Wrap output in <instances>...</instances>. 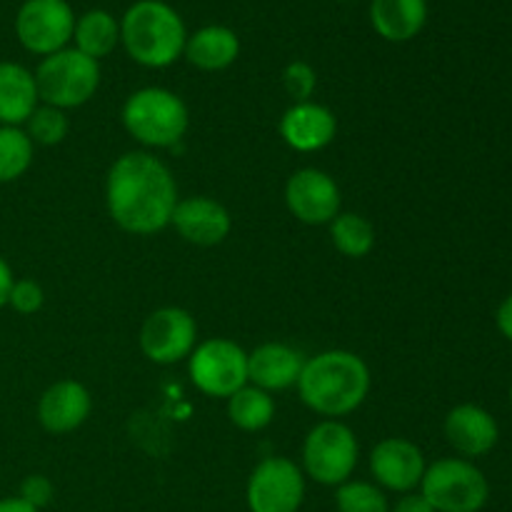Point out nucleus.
I'll list each match as a JSON object with an SVG mask.
<instances>
[{
    "instance_id": "21",
    "label": "nucleus",
    "mask_w": 512,
    "mask_h": 512,
    "mask_svg": "<svg viewBox=\"0 0 512 512\" xmlns=\"http://www.w3.org/2000/svg\"><path fill=\"white\" fill-rule=\"evenodd\" d=\"M185 60L205 73H218L230 68L240 55V38L228 25H203L188 35L183 50Z\"/></svg>"
},
{
    "instance_id": "25",
    "label": "nucleus",
    "mask_w": 512,
    "mask_h": 512,
    "mask_svg": "<svg viewBox=\"0 0 512 512\" xmlns=\"http://www.w3.org/2000/svg\"><path fill=\"white\" fill-rule=\"evenodd\" d=\"M35 145L23 128L0 125V183L23 178L33 165Z\"/></svg>"
},
{
    "instance_id": "5",
    "label": "nucleus",
    "mask_w": 512,
    "mask_h": 512,
    "mask_svg": "<svg viewBox=\"0 0 512 512\" xmlns=\"http://www.w3.org/2000/svg\"><path fill=\"white\" fill-rule=\"evenodd\" d=\"M33 75L40 103L60 110L90 103L100 88V63L75 48L43 58Z\"/></svg>"
},
{
    "instance_id": "3",
    "label": "nucleus",
    "mask_w": 512,
    "mask_h": 512,
    "mask_svg": "<svg viewBox=\"0 0 512 512\" xmlns=\"http://www.w3.org/2000/svg\"><path fill=\"white\" fill-rule=\"evenodd\" d=\"M185 30L183 18L165 0H138L120 18V45L143 68H168L183 58Z\"/></svg>"
},
{
    "instance_id": "34",
    "label": "nucleus",
    "mask_w": 512,
    "mask_h": 512,
    "mask_svg": "<svg viewBox=\"0 0 512 512\" xmlns=\"http://www.w3.org/2000/svg\"><path fill=\"white\" fill-rule=\"evenodd\" d=\"M0 512H40L33 505H28L20 498H3L0 500Z\"/></svg>"
},
{
    "instance_id": "14",
    "label": "nucleus",
    "mask_w": 512,
    "mask_h": 512,
    "mask_svg": "<svg viewBox=\"0 0 512 512\" xmlns=\"http://www.w3.org/2000/svg\"><path fill=\"white\" fill-rule=\"evenodd\" d=\"M170 225L178 230L185 243L198 245V248H213L228 238L233 218L218 200L193 195V198L178 200Z\"/></svg>"
},
{
    "instance_id": "2",
    "label": "nucleus",
    "mask_w": 512,
    "mask_h": 512,
    "mask_svg": "<svg viewBox=\"0 0 512 512\" xmlns=\"http://www.w3.org/2000/svg\"><path fill=\"white\" fill-rule=\"evenodd\" d=\"M298 395L313 413L338 420L355 413L370 393V368L350 350H325L305 360Z\"/></svg>"
},
{
    "instance_id": "29",
    "label": "nucleus",
    "mask_w": 512,
    "mask_h": 512,
    "mask_svg": "<svg viewBox=\"0 0 512 512\" xmlns=\"http://www.w3.org/2000/svg\"><path fill=\"white\" fill-rule=\"evenodd\" d=\"M45 303V293L35 280L23 278V280H15L13 290H10V298L8 305L20 315H35Z\"/></svg>"
},
{
    "instance_id": "9",
    "label": "nucleus",
    "mask_w": 512,
    "mask_h": 512,
    "mask_svg": "<svg viewBox=\"0 0 512 512\" xmlns=\"http://www.w3.org/2000/svg\"><path fill=\"white\" fill-rule=\"evenodd\" d=\"M75 20L68 0H25L15 15V35L28 53L48 58L68 48Z\"/></svg>"
},
{
    "instance_id": "35",
    "label": "nucleus",
    "mask_w": 512,
    "mask_h": 512,
    "mask_svg": "<svg viewBox=\"0 0 512 512\" xmlns=\"http://www.w3.org/2000/svg\"><path fill=\"white\" fill-rule=\"evenodd\" d=\"M510 405H512V385H510Z\"/></svg>"
},
{
    "instance_id": "17",
    "label": "nucleus",
    "mask_w": 512,
    "mask_h": 512,
    "mask_svg": "<svg viewBox=\"0 0 512 512\" xmlns=\"http://www.w3.org/2000/svg\"><path fill=\"white\" fill-rule=\"evenodd\" d=\"M93 410L88 388L78 380H58L38 400V423L53 435L78 430Z\"/></svg>"
},
{
    "instance_id": "12",
    "label": "nucleus",
    "mask_w": 512,
    "mask_h": 512,
    "mask_svg": "<svg viewBox=\"0 0 512 512\" xmlns=\"http://www.w3.org/2000/svg\"><path fill=\"white\" fill-rule=\"evenodd\" d=\"M340 188L325 170L300 168L285 183V205L303 225H330L340 215Z\"/></svg>"
},
{
    "instance_id": "1",
    "label": "nucleus",
    "mask_w": 512,
    "mask_h": 512,
    "mask_svg": "<svg viewBox=\"0 0 512 512\" xmlns=\"http://www.w3.org/2000/svg\"><path fill=\"white\" fill-rule=\"evenodd\" d=\"M105 205L120 230L130 235H155L173 220L178 185L163 160L145 150H133L110 165Z\"/></svg>"
},
{
    "instance_id": "18",
    "label": "nucleus",
    "mask_w": 512,
    "mask_h": 512,
    "mask_svg": "<svg viewBox=\"0 0 512 512\" xmlns=\"http://www.w3.org/2000/svg\"><path fill=\"white\" fill-rule=\"evenodd\" d=\"M305 358L285 343H263L248 353V383L265 393H278L298 385Z\"/></svg>"
},
{
    "instance_id": "30",
    "label": "nucleus",
    "mask_w": 512,
    "mask_h": 512,
    "mask_svg": "<svg viewBox=\"0 0 512 512\" xmlns=\"http://www.w3.org/2000/svg\"><path fill=\"white\" fill-rule=\"evenodd\" d=\"M53 495H55V488L45 475H28V478L20 483L18 498L25 500L28 505H33L35 510H40L45 508V505H50Z\"/></svg>"
},
{
    "instance_id": "31",
    "label": "nucleus",
    "mask_w": 512,
    "mask_h": 512,
    "mask_svg": "<svg viewBox=\"0 0 512 512\" xmlns=\"http://www.w3.org/2000/svg\"><path fill=\"white\" fill-rule=\"evenodd\" d=\"M390 512H435V510L420 493H405L403 498L390 508Z\"/></svg>"
},
{
    "instance_id": "32",
    "label": "nucleus",
    "mask_w": 512,
    "mask_h": 512,
    "mask_svg": "<svg viewBox=\"0 0 512 512\" xmlns=\"http://www.w3.org/2000/svg\"><path fill=\"white\" fill-rule=\"evenodd\" d=\"M495 323H498V330L505 335V338L512 343V295L500 303L498 315H495Z\"/></svg>"
},
{
    "instance_id": "20",
    "label": "nucleus",
    "mask_w": 512,
    "mask_h": 512,
    "mask_svg": "<svg viewBox=\"0 0 512 512\" xmlns=\"http://www.w3.org/2000/svg\"><path fill=\"white\" fill-rule=\"evenodd\" d=\"M40 105L35 75L25 65L13 60H0V125L28 123L33 110Z\"/></svg>"
},
{
    "instance_id": "28",
    "label": "nucleus",
    "mask_w": 512,
    "mask_h": 512,
    "mask_svg": "<svg viewBox=\"0 0 512 512\" xmlns=\"http://www.w3.org/2000/svg\"><path fill=\"white\" fill-rule=\"evenodd\" d=\"M283 88L295 103H305V100L313 98L315 88H318V73L305 60H293L283 70Z\"/></svg>"
},
{
    "instance_id": "36",
    "label": "nucleus",
    "mask_w": 512,
    "mask_h": 512,
    "mask_svg": "<svg viewBox=\"0 0 512 512\" xmlns=\"http://www.w3.org/2000/svg\"><path fill=\"white\" fill-rule=\"evenodd\" d=\"M343 3H348V0H343Z\"/></svg>"
},
{
    "instance_id": "26",
    "label": "nucleus",
    "mask_w": 512,
    "mask_h": 512,
    "mask_svg": "<svg viewBox=\"0 0 512 512\" xmlns=\"http://www.w3.org/2000/svg\"><path fill=\"white\" fill-rule=\"evenodd\" d=\"M335 508L338 512H390V503L383 488L365 480H348L338 485L335 493Z\"/></svg>"
},
{
    "instance_id": "16",
    "label": "nucleus",
    "mask_w": 512,
    "mask_h": 512,
    "mask_svg": "<svg viewBox=\"0 0 512 512\" xmlns=\"http://www.w3.org/2000/svg\"><path fill=\"white\" fill-rule=\"evenodd\" d=\"M445 438L455 453L468 458H483L498 445L500 428L493 415L473 403H463L453 408L445 418Z\"/></svg>"
},
{
    "instance_id": "15",
    "label": "nucleus",
    "mask_w": 512,
    "mask_h": 512,
    "mask_svg": "<svg viewBox=\"0 0 512 512\" xmlns=\"http://www.w3.org/2000/svg\"><path fill=\"white\" fill-rule=\"evenodd\" d=\"M338 135V118L328 105L315 100L293 103L280 118V138L295 153H318Z\"/></svg>"
},
{
    "instance_id": "19",
    "label": "nucleus",
    "mask_w": 512,
    "mask_h": 512,
    "mask_svg": "<svg viewBox=\"0 0 512 512\" xmlns=\"http://www.w3.org/2000/svg\"><path fill=\"white\" fill-rule=\"evenodd\" d=\"M428 23V0H373L370 25L388 43L418 38Z\"/></svg>"
},
{
    "instance_id": "4",
    "label": "nucleus",
    "mask_w": 512,
    "mask_h": 512,
    "mask_svg": "<svg viewBox=\"0 0 512 512\" xmlns=\"http://www.w3.org/2000/svg\"><path fill=\"white\" fill-rule=\"evenodd\" d=\"M123 125L145 148H175L190 125L188 105L168 88H140L123 105Z\"/></svg>"
},
{
    "instance_id": "27",
    "label": "nucleus",
    "mask_w": 512,
    "mask_h": 512,
    "mask_svg": "<svg viewBox=\"0 0 512 512\" xmlns=\"http://www.w3.org/2000/svg\"><path fill=\"white\" fill-rule=\"evenodd\" d=\"M25 125H28L25 133L33 140V145H45V148L60 145L70 133V120L65 110L53 108V105H38Z\"/></svg>"
},
{
    "instance_id": "23",
    "label": "nucleus",
    "mask_w": 512,
    "mask_h": 512,
    "mask_svg": "<svg viewBox=\"0 0 512 512\" xmlns=\"http://www.w3.org/2000/svg\"><path fill=\"white\" fill-rule=\"evenodd\" d=\"M228 418L235 428L245 430V433H260L275 418L273 395L248 383L228 398Z\"/></svg>"
},
{
    "instance_id": "8",
    "label": "nucleus",
    "mask_w": 512,
    "mask_h": 512,
    "mask_svg": "<svg viewBox=\"0 0 512 512\" xmlns=\"http://www.w3.org/2000/svg\"><path fill=\"white\" fill-rule=\"evenodd\" d=\"M190 383L208 398H225L248 385V353L228 338L195 345L188 358Z\"/></svg>"
},
{
    "instance_id": "6",
    "label": "nucleus",
    "mask_w": 512,
    "mask_h": 512,
    "mask_svg": "<svg viewBox=\"0 0 512 512\" xmlns=\"http://www.w3.org/2000/svg\"><path fill=\"white\" fill-rule=\"evenodd\" d=\"M420 495L435 512H480L488 505L490 483L470 460L443 458L425 468Z\"/></svg>"
},
{
    "instance_id": "13",
    "label": "nucleus",
    "mask_w": 512,
    "mask_h": 512,
    "mask_svg": "<svg viewBox=\"0 0 512 512\" xmlns=\"http://www.w3.org/2000/svg\"><path fill=\"white\" fill-rule=\"evenodd\" d=\"M425 455L413 440L385 438L370 453V473L375 485L393 493H415L425 475Z\"/></svg>"
},
{
    "instance_id": "22",
    "label": "nucleus",
    "mask_w": 512,
    "mask_h": 512,
    "mask_svg": "<svg viewBox=\"0 0 512 512\" xmlns=\"http://www.w3.org/2000/svg\"><path fill=\"white\" fill-rule=\"evenodd\" d=\"M75 50L93 60H103L120 45V20L103 8L88 10L75 20Z\"/></svg>"
},
{
    "instance_id": "24",
    "label": "nucleus",
    "mask_w": 512,
    "mask_h": 512,
    "mask_svg": "<svg viewBox=\"0 0 512 512\" xmlns=\"http://www.w3.org/2000/svg\"><path fill=\"white\" fill-rule=\"evenodd\" d=\"M330 240L345 258H365L375 248V228L358 213H340L330 223Z\"/></svg>"
},
{
    "instance_id": "10",
    "label": "nucleus",
    "mask_w": 512,
    "mask_h": 512,
    "mask_svg": "<svg viewBox=\"0 0 512 512\" xmlns=\"http://www.w3.org/2000/svg\"><path fill=\"white\" fill-rule=\"evenodd\" d=\"M250 512H298L305 500V473L283 455L260 460L245 488Z\"/></svg>"
},
{
    "instance_id": "11",
    "label": "nucleus",
    "mask_w": 512,
    "mask_h": 512,
    "mask_svg": "<svg viewBox=\"0 0 512 512\" xmlns=\"http://www.w3.org/2000/svg\"><path fill=\"white\" fill-rule=\"evenodd\" d=\"M198 345V325L185 308H160L145 318L140 328V350L155 365H175L188 360Z\"/></svg>"
},
{
    "instance_id": "7",
    "label": "nucleus",
    "mask_w": 512,
    "mask_h": 512,
    "mask_svg": "<svg viewBox=\"0 0 512 512\" xmlns=\"http://www.w3.org/2000/svg\"><path fill=\"white\" fill-rule=\"evenodd\" d=\"M358 458V438L340 420L318 423L303 443V473L328 488L348 483L358 468Z\"/></svg>"
},
{
    "instance_id": "33",
    "label": "nucleus",
    "mask_w": 512,
    "mask_h": 512,
    "mask_svg": "<svg viewBox=\"0 0 512 512\" xmlns=\"http://www.w3.org/2000/svg\"><path fill=\"white\" fill-rule=\"evenodd\" d=\"M13 270H10V265L5 263V258L0 255V308H5L8 305V298H10V290H13Z\"/></svg>"
}]
</instances>
